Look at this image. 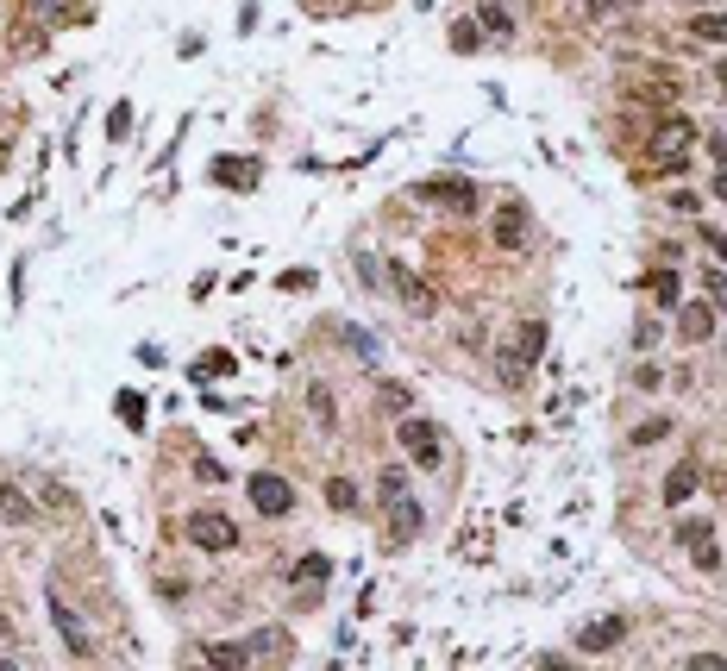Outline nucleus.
I'll use <instances>...</instances> for the list:
<instances>
[{"label":"nucleus","mask_w":727,"mask_h":671,"mask_svg":"<svg viewBox=\"0 0 727 671\" xmlns=\"http://www.w3.org/2000/svg\"><path fill=\"white\" fill-rule=\"evenodd\" d=\"M671 433V421H646L640 433H633V446H659V439Z\"/></svg>","instance_id":"obj_28"},{"label":"nucleus","mask_w":727,"mask_h":671,"mask_svg":"<svg viewBox=\"0 0 727 671\" xmlns=\"http://www.w3.org/2000/svg\"><path fill=\"white\" fill-rule=\"evenodd\" d=\"M483 26L489 32H514V13L502 7V0H489V7H483Z\"/></svg>","instance_id":"obj_23"},{"label":"nucleus","mask_w":727,"mask_h":671,"mask_svg":"<svg viewBox=\"0 0 727 671\" xmlns=\"http://www.w3.org/2000/svg\"><path fill=\"white\" fill-rule=\"evenodd\" d=\"M621 640H627V621H621V615H596V621H583V628H577V646H583V653H615Z\"/></svg>","instance_id":"obj_8"},{"label":"nucleus","mask_w":727,"mask_h":671,"mask_svg":"<svg viewBox=\"0 0 727 671\" xmlns=\"http://www.w3.org/2000/svg\"><path fill=\"white\" fill-rule=\"evenodd\" d=\"M19 19H26V32H51L76 19V0H19Z\"/></svg>","instance_id":"obj_10"},{"label":"nucleus","mask_w":727,"mask_h":671,"mask_svg":"<svg viewBox=\"0 0 727 671\" xmlns=\"http://www.w3.org/2000/svg\"><path fill=\"white\" fill-rule=\"evenodd\" d=\"M0 671H19V665H13V659H0Z\"/></svg>","instance_id":"obj_36"},{"label":"nucleus","mask_w":727,"mask_h":671,"mask_svg":"<svg viewBox=\"0 0 727 671\" xmlns=\"http://www.w3.org/2000/svg\"><path fill=\"white\" fill-rule=\"evenodd\" d=\"M690 32H696V38H727V13H702Z\"/></svg>","instance_id":"obj_25"},{"label":"nucleus","mask_w":727,"mask_h":671,"mask_svg":"<svg viewBox=\"0 0 727 671\" xmlns=\"http://www.w3.org/2000/svg\"><path fill=\"white\" fill-rule=\"evenodd\" d=\"M715 189H721V201H727V176H721V182H715Z\"/></svg>","instance_id":"obj_35"},{"label":"nucleus","mask_w":727,"mask_h":671,"mask_svg":"<svg viewBox=\"0 0 727 671\" xmlns=\"http://www.w3.org/2000/svg\"><path fill=\"white\" fill-rule=\"evenodd\" d=\"M383 508H389V540H395V546L414 540V534H420V521H427V515H420V502H408V496H389Z\"/></svg>","instance_id":"obj_12"},{"label":"nucleus","mask_w":727,"mask_h":671,"mask_svg":"<svg viewBox=\"0 0 727 671\" xmlns=\"http://www.w3.org/2000/svg\"><path fill=\"white\" fill-rule=\"evenodd\" d=\"M182 534H189L201 552H232V546H239V521L220 515V508H195V515L182 521Z\"/></svg>","instance_id":"obj_2"},{"label":"nucleus","mask_w":727,"mask_h":671,"mask_svg":"<svg viewBox=\"0 0 727 671\" xmlns=\"http://www.w3.org/2000/svg\"><path fill=\"white\" fill-rule=\"evenodd\" d=\"M51 621H57V634H63L69 653H76V659H95V628H88V621L69 609L63 596H51Z\"/></svg>","instance_id":"obj_5"},{"label":"nucleus","mask_w":727,"mask_h":671,"mask_svg":"<svg viewBox=\"0 0 727 671\" xmlns=\"http://www.w3.org/2000/svg\"><path fill=\"white\" fill-rule=\"evenodd\" d=\"M414 195H420V201H439V207H464V214H471V207L483 201L471 176H464V182H452V176H445V182H420Z\"/></svg>","instance_id":"obj_9"},{"label":"nucleus","mask_w":727,"mask_h":671,"mask_svg":"<svg viewBox=\"0 0 727 671\" xmlns=\"http://www.w3.org/2000/svg\"><path fill=\"white\" fill-rule=\"evenodd\" d=\"M326 577H333V559H320V552H308V559L295 565V584L308 590V584H326Z\"/></svg>","instance_id":"obj_19"},{"label":"nucleus","mask_w":727,"mask_h":671,"mask_svg":"<svg viewBox=\"0 0 727 671\" xmlns=\"http://www.w3.org/2000/svg\"><path fill=\"white\" fill-rule=\"evenodd\" d=\"M32 515H38V508H32L26 496H19L13 483H0V521H32Z\"/></svg>","instance_id":"obj_18"},{"label":"nucleus","mask_w":727,"mask_h":671,"mask_svg":"<svg viewBox=\"0 0 727 671\" xmlns=\"http://www.w3.org/2000/svg\"><path fill=\"white\" fill-rule=\"evenodd\" d=\"M684 671H727V659H721V653H690Z\"/></svg>","instance_id":"obj_30"},{"label":"nucleus","mask_w":727,"mask_h":671,"mask_svg":"<svg viewBox=\"0 0 727 671\" xmlns=\"http://www.w3.org/2000/svg\"><path fill=\"white\" fill-rule=\"evenodd\" d=\"M677 333H684L690 345H702V339L715 333V308H709V302H690V308H677Z\"/></svg>","instance_id":"obj_14"},{"label":"nucleus","mask_w":727,"mask_h":671,"mask_svg":"<svg viewBox=\"0 0 727 671\" xmlns=\"http://www.w3.org/2000/svg\"><path fill=\"white\" fill-rule=\"evenodd\" d=\"M715 82H721V88H727V57H721V63H715Z\"/></svg>","instance_id":"obj_34"},{"label":"nucleus","mask_w":727,"mask_h":671,"mask_svg":"<svg viewBox=\"0 0 727 671\" xmlns=\"http://www.w3.org/2000/svg\"><path fill=\"white\" fill-rule=\"evenodd\" d=\"M0 164H7V145H0Z\"/></svg>","instance_id":"obj_37"},{"label":"nucleus","mask_w":727,"mask_h":671,"mask_svg":"<svg viewBox=\"0 0 727 671\" xmlns=\"http://www.w3.org/2000/svg\"><path fill=\"white\" fill-rule=\"evenodd\" d=\"M690 138H696V126L684 120V113H671V120H659V126H652V157L677 170V164L690 157Z\"/></svg>","instance_id":"obj_4"},{"label":"nucleus","mask_w":727,"mask_h":671,"mask_svg":"<svg viewBox=\"0 0 727 671\" xmlns=\"http://www.w3.org/2000/svg\"><path fill=\"white\" fill-rule=\"evenodd\" d=\"M120 421H126V427H145V402H138L132 389H126V396H120Z\"/></svg>","instance_id":"obj_26"},{"label":"nucleus","mask_w":727,"mask_h":671,"mask_svg":"<svg viewBox=\"0 0 727 671\" xmlns=\"http://www.w3.org/2000/svg\"><path fill=\"white\" fill-rule=\"evenodd\" d=\"M646 295H652L659 308H677V276H671V264H665L659 276H646Z\"/></svg>","instance_id":"obj_20"},{"label":"nucleus","mask_w":727,"mask_h":671,"mask_svg":"<svg viewBox=\"0 0 727 671\" xmlns=\"http://www.w3.org/2000/svg\"><path fill=\"white\" fill-rule=\"evenodd\" d=\"M326 502H333L339 515H351V508H358V483H351V477H333V483H326Z\"/></svg>","instance_id":"obj_21"},{"label":"nucleus","mask_w":727,"mask_h":671,"mask_svg":"<svg viewBox=\"0 0 727 671\" xmlns=\"http://www.w3.org/2000/svg\"><path fill=\"white\" fill-rule=\"evenodd\" d=\"M126 126H132V107H113V113H107V132H113V138H120Z\"/></svg>","instance_id":"obj_32"},{"label":"nucleus","mask_w":727,"mask_h":671,"mask_svg":"<svg viewBox=\"0 0 727 671\" xmlns=\"http://www.w3.org/2000/svg\"><path fill=\"white\" fill-rule=\"evenodd\" d=\"M633 7V0H583V13H590V19H608V13H627Z\"/></svg>","instance_id":"obj_27"},{"label":"nucleus","mask_w":727,"mask_h":671,"mask_svg":"<svg viewBox=\"0 0 727 671\" xmlns=\"http://www.w3.org/2000/svg\"><path fill=\"white\" fill-rule=\"evenodd\" d=\"M245 659H251V646H245V640H220V646L207 640V665H214V671H239Z\"/></svg>","instance_id":"obj_16"},{"label":"nucleus","mask_w":727,"mask_h":671,"mask_svg":"<svg viewBox=\"0 0 727 671\" xmlns=\"http://www.w3.org/2000/svg\"><path fill=\"white\" fill-rule=\"evenodd\" d=\"M201 671H214V665H201Z\"/></svg>","instance_id":"obj_38"},{"label":"nucleus","mask_w":727,"mask_h":671,"mask_svg":"<svg viewBox=\"0 0 727 671\" xmlns=\"http://www.w3.org/2000/svg\"><path fill=\"white\" fill-rule=\"evenodd\" d=\"M696 477H702V471H696V458H684V465H671L665 490H659V496H665V508H684V502L696 496Z\"/></svg>","instance_id":"obj_13"},{"label":"nucleus","mask_w":727,"mask_h":671,"mask_svg":"<svg viewBox=\"0 0 727 671\" xmlns=\"http://www.w3.org/2000/svg\"><path fill=\"white\" fill-rule=\"evenodd\" d=\"M251 502H257V515H289V508H295V490H289L276 471H257V477H251Z\"/></svg>","instance_id":"obj_7"},{"label":"nucleus","mask_w":727,"mask_h":671,"mask_svg":"<svg viewBox=\"0 0 727 671\" xmlns=\"http://www.w3.org/2000/svg\"><path fill=\"white\" fill-rule=\"evenodd\" d=\"M533 671H577V665H571L565 653H539V665H533Z\"/></svg>","instance_id":"obj_31"},{"label":"nucleus","mask_w":727,"mask_h":671,"mask_svg":"<svg viewBox=\"0 0 727 671\" xmlns=\"http://www.w3.org/2000/svg\"><path fill=\"white\" fill-rule=\"evenodd\" d=\"M207 176H214L220 189H239V195H251L257 182H264V164H257V157H214V164H207Z\"/></svg>","instance_id":"obj_6"},{"label":"nucleus","mask_w":727,"mask_h":671,"mask_svg":"<svg viewBox=\"0 0 727 671\" xmlns=\"http://www.w3.org/2000/svg\"><path fill=\"white\" fill-rule=\"evenodd\" d=\"M521 233H527L521 207H502V214H496V245H502V251H514V245H521Z\"/></svg>","instance_id":"obj_17"},{"label":"nucleus","mask_w":727,"mask_h":671,"mask_svg":"<svg viewBox=\"0 0 727 671\" xmlns=\"http://www.w3.org/2000/svg\"><path fill=\"white\" fill-rule=\"evenodd\" d=\"M702 289H709V308H715V314H727V270H715V264H709V270H702Z\"/></svg>","instance_id":"obj_22"},{"label":"nucleus","mask_w":727,"mask_h":671,"mask_svg":"<svg viewBox=\"0 0 727 671\" xmlns=\"http://www.w3.org/2000/svg\"><path fill=\"white\" fill-rule=\"evenodd\" d=\"M395 439H402V452L414 458L420 471H439V465H445V433H439V421H420V414H402V427H395Z\"/></svg>","instance_id":"obj_1"},{"label":"nucleus","mask_w":727,"mask_h":671,"mask_svg":"<svg viewBox=\"0 0 727 671\" xmlns=\"http://www.w3.org/2000/svg\"><path fill=\"white\" fill-rule=\"evenodd\" d=\"M709 251H715V258L727 264V233H709Z\"/></svg>","instance_id":"obj_33"},{"label":"nucleus","mask_w":727,"mask_h":671,"mask_svg":"<svg viewBox=\"0 0 727 671\" xmlns=\"http://www.w3.org/2000/svg\"><path fill=\"white\" fill-rule=\"evenodd\" d=\"M477 19H458V26H452V51H477Z\"/></svg>","instance_id":"obj_24"},{"label":"nucleus","mask_w":727,"mask_h":671,"mask_svg":"<svg viewBox=\"0 0 727 671\" xmlns=\"http://www.w3.org/2000/svg\"><path fill=\"white\" fill-rule=\"evenodd\" d=\"M308 408L320 414V421H326V427H333V396H326V389H320V383L308 389Z\"/></svg>","instance_id":"obj_29"},{"label":"nucleus","mask_w":727,"mask_h":671,"mask_svg":"<svg viewBox=\"0 0 727 671\" xmlns=\"http://www.w3.org/2000/svg\"><path fill=\"white\" fill-rule=\"evenodd\" d=\"M677 540L690 546V559H696V571H721V552H715V534L702 521H684L677 527Z\"/></svg>","instance_id":"obj_11"},{"label":"nucleus","mask_w":727,"mask_h":671,"mask_svg":"<svg viewBox=\"0 0 727 671\" xmlns=\"http://www.w3.org/2000/svg\"><path fill=\"white\" fill-rule=\"evenodd\" d=\"M546 339H552V333H546V320H527V327L514 333V358H521V364H533L539 352H546Z\"/></svg>","instance_id":"obj_15"},{"label":"nucleus","mask_w":727,"mask_h":671,"mask_svg":"<svg viewBox=\"0 0 727 671\" xmlns=\"http://www.w3.org/2000/svg\"><path fill=\"white\" fill-rule=\"evenodd\" d=\"M383 276H389L395 302H402L408 314H420V320H427V314L439 308V295H433V283H427V276H414L408 264H383Z\"/></svg>","instance_id":"obj_3"}]
</instances>
